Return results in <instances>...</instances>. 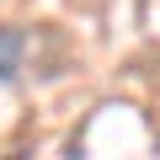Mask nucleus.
Listing matches in <instances>:
<instances>
[{
	"label": "nucleus",
	"instance_id": "f257e3e1",
	"mask_svg": "<svg viewBox=\"0 0 160 160\" xmlns=\"http://www.w3.org/2000/svg\"><path fill=\"white\" fill-rule=\"evenodd\" d=\"M22 59H27V32L22 27H0V86H11L22 75Z\"/></svg>",
	"mask_w": 160,
	"mask_h": 160
}]
</instances>
